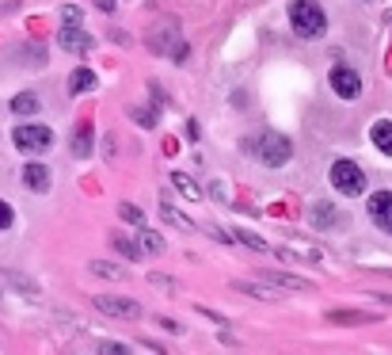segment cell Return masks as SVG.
<instances>
[{
  "instance_id": "15",
  "label": "cell",
  "mask_w": 392,
  "mask_h": 355,
  "mask_svg": "<svg viewBox=\"0 0 392 355\" xmlns=\"http://www.w3.org/2000/svg\"><path fill=\"white\" fill-rule=\"evenodd\" d=\"M96 88V73L92 69H76L69 76V92H92Z\"/></svg>"
},
{
  "instance_id": "8",
  "label": "cell",
  "mask_w": 392,
  "mask_h": 355,
  "mask_svg": "<svg viewBox=\"0 0 392 355\" xmlns=\"http://www.w3.org/2000/svg\"><path fill=\"white\" fill-rule=\"evenodd\" d=\"M58 42H61V50H69V54H88V50L96 46V39H92V35H84V31L76 27V24L65 27L61 35H58Z\"/></svg>"
},
{
  "instance_id": "16",
  "label": "cell",
  "mask_w": 392,
  "mask_h": 355,
  "mask_svg": "<svg viewBox=\"0 0 392 355\" xmlns=\"http://www.w3.org/2000/svg\"><path fill=\"white\" fill-rule=\"evenodd\" d=\"M237 291L240 294H255V298H263V302H278V291H271V286H259V283H237Z\"/></svg>"
},
{
  "instance_id": "23",
  "label": "cell",
  "mask_w": 392,
  "mask_h": 355,
  "mask_svg": "<svg viewBox=\"0 0 392 355\" xmlns=\"http://www.w3.org/2000/svg\"><path fill=\"white\" fill-rule=\"evenodd\" d=\"M232 237H237V241H240V245H248V249H255V252H263V249H267V241H263V237H255V233H252V229H237V233H232Z\"/></svg>"
},
{
  "instance_id": "1",
  "label": "cell",
  "mask_w": 392,
  "mask_h": 355,
  "mask_svg": "<svg viewBox=\"0 0 392 355\" xmlns=\"http://www.w3.org/2000/svg\"><path fill=\"white\" fill-rule=\"evenodd\" d=\"M289 24H294L297 39H320L328 31V16H324L316 0H294L289 4Z\"/></svg>"
},
{
  "instance_id": "5",
  "label": "cell",
  "mask_w": 392,
  "mask_h": 355,
  "mask_svg": "<svg viewBox=\"0 0 392 355\" xmlns=\"http://www.w3.org/2000/svg\"><path fill=\"white\" fill-rule=\"evenodd\" d=\"M99 314H107V317H141V306L138 302H130V298H115V294H99L92 298Z\"/></svg>"
},
{
  "instance_id": "14",
  "label": "cell",
  "mask_w": 392,
  "mask_h": 355,
  "mask_svg": "<svg viewBox=\"0 0 392 355\" xmlns=\"http://www.w3.org/2000/svg\"><path fill=\"white\" fill-rule=\"evenodd\" d=\"M328 321H331V325H369L373 314H358V309H331Z\"/></svg>"
},
{
  "instance_id": "2",
  "label": "cell",
  "mask_w": 392,
  "mask_h": 355,
  "mask_svg": "<svg viewBox=\"0 0 392 355\" xmlns=\"http://www.w3.org/2000/svg\"><path fill=\"white\" fill-rule=\"evenodd\" d=\"M252 153H255L263 164H271V169H282V164L294 157V146H289V138H282V134H274V130H271V134L255 138Z\"/></svg>"
},
{
  "instance_id": "4",
  "label": "cell",
  "mask_w": 392,
  "mask_h": 355,
  "mask_svg": "<svg viewBox=\"0 0 392 355\" xmlns=\"http://www.w3.org/2000/svg\"><path fill=\"white\" fill-rule=\"evenodd\" d=\"M16 149H24V153H46L53 146V134L46 126H38V123H31V126H16Z\"/></svg>"
},
{
  "instance_id": "28",
  "label": "cell",
  "mask_w": 392,
  "mask_h": 355,
  "mask_svg": "<svg viewBox=\"0 0 392 355\" xmlns=\"http://www.w3.org/2000/svg\"><path fill=\"white\" fill-rule=\"evenodd\" d=\"M8 226H12V206L0 203V229H8Z\"/></svg>"
},
{
  "instance_id": "24",
  "label": "cell",
  "mask_w": 392,
  "mask_h": 355,
  "mask_svg": "<svg viewBox=\"0 0 392 355\" xmlns=\"http://www.w3.org/2000/svg\"><path fill=\"white\" fill-rule=\"evenodd\" d=\"M141 245H145V252H164V237H160V233H141Z\"/></svg>"
},
{
  "instance_id": "25",
  "label": "cell",
  "mask_w": 392,
  "mask_h": 355,
  "mask_svg": "<svg viewBox=\"0 0 392 355\" xmlns=\"http://www.w3.org/2000/svg\"><path fill=\"white\" fill-rule=\"evenodd\" d=\"M118 214H122V218H126V221H133V226H141V210H138V206H130V203H122V206H118Z\"/></svg>"
},
{
  "instance_id": "10",
  "label": "cell",
  "mask_w": 392,
  "mask_h": 355,
  "mask_svg": "<svg viewBox=\"0 0 392 355\" xmlns=\"http://www.w3.org/2000/svg\"><path fill=\"white\" fill-rule=\"evenodd\" d=\"M282 260H297V264H316L320 260V249L316 245H282L278 249Z\"/></svg>"
},
{
  "instance_id": "18",
  "label": "cell",
  "mask_w": 392,
  "mask_h": 355,
  "mask_svg": "<svg viewBox=\"0 0 392 355\" xmlns=\"http://www.w3.org/2000/svg\"><path fill=\"white\" fill-rule=\"evenodd\" d=\"M35 111H38V96L24 92V96L12 99V115H35Z\"/></svg>"
},
{
  "instance_id": "3",
  "label": "cell",
  "mask_w": 392,
  "mask_h": 355,
  "mask_svg": "<svg viewBox=\"0 0 392 355\" xmlns=\"http://www.w3.org/2000/svg\"><path fill=\"white\" fill-rule=\"evenodd\" d=\"M331 187L339 195H362L366 191V172L354 161H335L331 164Z\"/></svg>"
},
{
  "instance_id": "27",
  "label": "cell",
  "mask_w": 392,
  "mask_h": 355,
  "mask_svg": "<svg viewBox=\"0 0 392 355\" xmlns=\"http://www.w3.org/2000/svg\"><path fill=\"white\" fill-rule=\"evenodd\" d=\"M133 119H138L141 126H156V119H153V111H149V107H138V111H133Z\"/></svg>"
},
{
  "instance_id": "13",
  "label": "cell",
  "mask_w": 392,
  "mask_h": 355,
  "mask_svg": "<svg viewBox=\"0 0 392 355\" xmlns=\"http://www.w3.org/2000/svg\"><path fill=\"white\" fill-rule=\"evenodd\" d=\"M24 184L31 191H50V172L42 169V164H27L24 169Z\"/></svg>"
},
{
  "instance_id": "17",
  "label": "cell",
  "mask_w": 392,
  "mask_h": 355,
  "mask_svg": "<svg viewBox=\"0 0 392 355\" xmlns=\"http://www.w3.org/2000/svg\"><path fill=\"white\" fill-rule=\"evenodd\" d=\"M96 275H103V279H130V271H122V268H115V264H107V260H92L88 264Z\"/></svg>"
},
{
  "instance_id": "19",
  "label": "cell",
  "mask_w": 392,
  "mask_h": 355,
  "mask_svg": "<svg viewBox=\"0 0 392 355\" xmlns=\"http://www.w3.org/2000/svg\"><path fill=\"white\" fill-rule=\"evenodd\" d=\"M160 218L164 221H172V226H179V229H195V221H190L187 214H179L175 206H167V203H160Z\"/></svg>"
},
{
  "instance_id": "21",
  "label": "cell",
  "mask_w": 392,
  "mask_h": 355,
  "mask_svg": "<svg viewBox=\"0 0 392 355\" xmlns=\"http://www.w3.org/2000/svg\"><path fill=\"white\" fill-rule=\"evenodd\" d=\"M115 249L130 260H141V252H145V245H138V241H130V237H115Z\"/></svg>"
},
{
  "instance_id": "26",
  "label": "cell",
  "mask_w": 392,
  "mask_h": 355,
  "mask_svg": "<svg viewBox=\"0 0 392 355\" xmlns=\"http://www.w3.org/2000/svg\"><path fill=\"white\" fill-rule=\"evenodd\" d=\"M61 19H65V24H81V8H76V4H65V8H61Z\"/></svg>"
},
{
  "instance_id": "29",
  "label": "cell",
  "mask_w": 392,
  "mask_h": 355,
  "mask_svg": "<svg viewBox=\"0 0 392 355\" xmlns=\"http://www.w3.org/2000/svg\"><path fill=\"white\" fill-rule=\"evenodd\" d=\"M96 8H99V12H110V8H115V0H96Z\"/></svg>"
},
{
  "instance_id": "22",
  "label": "cell",
  "mask_w": 392,
  "mask_h": 355,
  "mask_svg": "<svg viewBox=\"0 0 392 355\" xmlns=\"http://www.w3.org/2000/svg\"><path fill=\"white\" fill-rule=\"evenodd\" d=\"M172 184H175V187H179V191H183V195L190 199V203H195V199H198V195H202V191H198V184H195V180H187V176H183V172H175V176H172Z\"/></svg>"
},
{
  "instance_id": "20",
  "label": "cell",
  "mask_w": 392,
  "mask_h": 355,
  "mask_svg": "<svg viewBox=\"0 0 392 355\" xmlns=\"http://www.w3.org/2000/svg\"><path fill=\"white\" fill-rule=\"evenodd\" d=\"M73 153H76V157H88V153H92V130H88V126L76 130V138H73Z\"/></svg>"
},
{
  "instance_id": "7",
  "label": "cell",
  "mask_w": 392,
  "mask_h": 355,
  "mask_svg": "<svg viewBox=\"0 0 392 355\" xmlns=\"http://www.w3.org/2000/svg\"><path fill=\"white\" fill-rule=\"evenodd\" d=\"M331 88H335V96H343V99H358V92H362V81H358L354 69L335 65V69H331Z\"/></svg>"
},
{
  "instance_id": "9",
  "label": "cell",
  "mask_w": 392,
  "mask_h": 355,
  "mask_svg": "<svg viewBox=\"0 0 392 355\" xmlns=\"http://www.w3.org/2000/svg\"><path fill=\"white\" fill-rule=\"evenodd\" d=\"M267 283L282 286V291H301V294H309V291H312V283H309V279H301V275H289V271H267Z\"/></svg>"
},
{
  "instance_id": "11",
  "label": "cell",
  "mask_w": 392,
  "mask_h": 355,
  "mask_svg": "<svg viewBox=\"0 0 392 355\" xmlns=\"http://www.w3.org/2000/svg\"><path fill=\"white\" fill-rule=\"evenodd\" d=\"M309 218H312V226H316V229H331L335 221H339V210H335L331 203H312Z\"/></svg>"
},
{
  "instance_id": "12",
  "label": "cell",
  "mask_w": 392,
  "mask_h": 355,
  "mask_svg": "<svg viewBox=\"0 0 392 355\" xmlns=\"http://www.w3.org/2000/svg\"><path fill=\"white\" fill-rule=\"evenodd\" d=\"M369 138H373V146L385 153V157H392V123L388 119H381V123H373V130H369Z\"/></svg>"
},
{
  "instance_id": "6",
  "label": "cell",
  "mask_w": 392,
  "mask_h": 355,
  "mask_svg": "<svg viewBox=\"0 0 392 355\" xmlns=\"http://www.w3.org/2000/svg\"><path fill=\"white\" fill-rule=\"evenodd\" d=\"M369 218H373L377 229H385L392 237V191H373V199H369Z\"/></svg>"
}]
</instances>
